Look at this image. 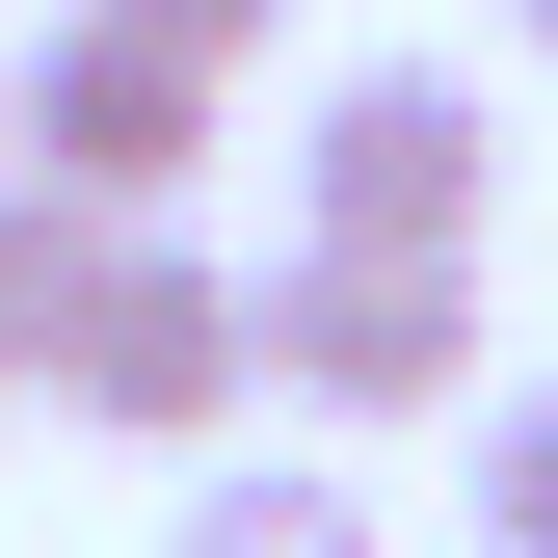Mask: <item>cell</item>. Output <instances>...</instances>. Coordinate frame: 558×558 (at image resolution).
Listing matches in <instances>:
<instances>
[{
    "label": "cell",
    "mask_w": 558,
    "mask_h": 558,
    "mask_svg": "<svg viewBox=\"0 0 558 558\" xmlns=\"http://www.w3.org/2000/svg\"><path fill=\"white\" fill-rule=\"evenodd\" d=\"M478 214H506V107H478L452 53H345V81L293 107V240H345V266H478Z\"/></svg>",
    "instance_id": "cell-1"
},
{
    "label": "cell",
    "mask_w": 558,
    "mask_h": 558,
    "mask_svg": "<svg viewBox=\"0 0 558 558\" xmlns=\"http://www.w3.org/2000/svg\"><path fill=\"white\" fill-rule=\"evenodd\" d=\"M0 160H27V186H81L107 240H186V160H214V81H186V53H133V27H81V0H53V27L0 53Z\"/></svg>",
    "instance_id": "cell-2"
},
{
    "label": "cell",
    "mask_w": 558,
    "mask_h": 558,
    "mask_svg": "<svg viewBox=\"0 0 558 558\" xmlns=\"http://www.w3.org/2000/svg\"><path fill=\"white\" fill-rule=\"evenodd\" d=\"M266 399H319V426H452V399H506L478 266H345V240H293V266H266Z\"/></svg>",
    "instance_id": "cell-3"
},
{
    "label": "cell",
    "mask_w": 558,
    "mask_h": 558,
    "mask_svg": "<svg viewBox=\"0 0 558 558\" xmlns=\"http://www.w3.org/2000/svg\"><path fill=\"white\" fill-rule=\"evenodd\" d=\"M53 399L214 478V426L266 399V266H214V240H107V319H81V373H53Z\"/></svg>",
    "instance_id": "cell-4"
},
{
    "label": "cell",
    "mask_w": 558,
    "mask_h": 558,
    "mask_svg": "<svg viewBox=\"0 0 558 558\" xmlns=\"http://www.w3.org/2000/svg\"><path fill=\"white\" fill-rule=\"evenodd\" d=\"M81 319H107V214L0 160V399H53V373H81Z\"/></svg>",
    "instance_id": "cell-5"
},
{
    "label": "cell",
    "mask_w": 558,
    "mask_h": 558,
    "mask_svg": "<svg viewBox=\"0 0 558 558\" xmlns=\"http://www.w3.org/2000/svg\"><path fill=\"white\" fill-rule=\"evenodd\" d=\"M160 558H373V478H345V452H214Z\"/></svg>",
    "instance_id": "cell-6"
},
{
    "label": "cell",
    "mask_w": 558,
    "mask_h": 558,
    "mask_svg": "<svg viewBox=\"0 0 558 558\" xmlns=\"http://www.w3.org/2000/svg\"><path fill=\"white\" fill-rule=\"evenodd\" d=\"M478 558H558V373L478 399Z\"/></svg>",
    "instance_id": "cell-7"
},
{
    "label": "cell",
    "mask_w": 558,
    "mask_h": 558,
    "mask_svg": "<svg viewBox=\"0 0 558 558\" xmlns=\"http://www.w3.org/2000/svg\"><path fill=\"white\" fill-rule=\"evenodd\" d=\"M81 27H133V53H186V81H240V53L293 27V0H81Z\"/></svg>",
    "instance_id": "cell-8"
},
{
    "label": "cell",
    "mask_w": 558,
    "mask_h": 558,
    "mask_svg": "<svg viewBox=\"0 0 558 558\" xmlns=\"http://www.w3.org/2000/svg\"><path fill=\"white\" fill-rule=\"evenodd\" d=\"M506 27H532V53H558V0H506Z\"/></svg>",
    "instance_id": "cell-9"
}]
</instances>
